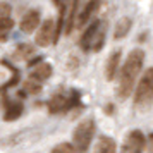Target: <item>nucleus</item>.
Returning a JSON list of instances; mask_svg holds the SVG:
<instances>
[{
    "label": "nucleus",
    "instance_id": "obj_1",
    "mask_svg": "<svg viewBox=\"0 0 153 153\" xmlns=\"http://www.w3.org/2000/svg\"><path fill=\"white\" fill-rule=\"evenodd\" d=\"M145 64V52L141 48H134L129 52V55L122 64V67L119 71V86H117V97L120 100L132 95V91L136 88V81L141 69Z\"/></svg>",
    "mask_w": 153,
    "mask_h": 153
},
{
    "label": "nucleus",
    "instance_id": "obj_2",
    "mask_svg": "<svg viewBox=\"0 0 153 153\" xmlns=\"http://www.w3.org/2000/svg\"><path fill=\"white\" fill-rule=\"evenodd\" d=\"M97 124L93 119H84L83 122H79L77 127L72 132V146L76 153H86L88 148L91 146V141L95 138Z\"/></svg>",
    "mask_w": 153,
    "mask_h": 153
},
{
    "label": "nucleus",
    "instance_id": "obj_3",
    "mask_svg": "<svg viewBox=\"0 0 153 153\" xmlns=\"http://www.w3.org/2000/svg\"><path fill=\"white\" fill-rule=\"evenodd\" d=\"M153 103V67L143 72L141 79L134 88V105L136 107H148Z\"/></svg>",
    "mask_w": 153,
    "mask_h": 153
},
{
    "label": "nucleus",
    "instance_id": "obj_4",
    "mask_svg": "<svg viewBox=\"0 0 153 153\" xmlns=\"http://www.w3.org/2000/svg\"><path fill=\"white\" fill-rule=\"evenodd\" d=\"M81 97L76 90H72L69 95H64V93H57L48 100V112L52 115H57V114H65V112L72 110L81 105Z\"/></svg>",
    "mask_w": 153,
    "mask_h": 153
},
{
    "label": "nucleus",
    "instance_id": "obj_5",
    "mask_svg": "<svg viewBox=\"0 0 153 153\" xmlns=\"http://www.w3.org/2000/svg\"><path fill=\"white\" fill-rule=\"evenodd\" d=\"M146 148V136L141 129H132L126 136L124 143L120 146V153H143Z\"/></svg>",
    "mask_w": 153,
    "mask_h": 153
},
{
    "label": "nucleus",
    "instance_id": "obj_6",
    "mask_svg": "<svg viewBox=\"0 0 153 153\" xmlns=\"http://www.w3.org/2000/svg\"><path fill=\"white\" fill-rule=\"evenodd\" d=\"M53 33H55V21L45 19L40 24V29L36 33V45L38 47H48L53 43Z\"/></svg>",
    "mask_w": 153,
    "mask_h": 153
},
{
    "label": "nucleus",
    "instance_id": "obj_7",
    "mask_svg": "<svg viewBox=\"0 0 153 153\" xmlns=\"http://www.w3.org/2000/svg\"><path fill=\"white\" fill-rule=\"evenodd\" d=\"M120 59H122V52L120 50H115V52H112L110 55H108L107 64H105V77H107V81H114L119 76Z\"/></svg>",
    "mask_w": 153,
    "mask_h": 153
},
{
    "label": "nucleus",
    "instance_id": "obj_8",
    "mask_svg": "<svg viewBox=\"0 0 153 153\" xmlns=\"http://www.w3.org/2000/svg\"><path fill=\"white\" fill-rule=\"evenodd\" d=\"M40 10H36V9H31V10H28L26 14L22 16L21 19V31L22 33H26V35H29V33H33V31H36V29L40 28Z\"/></svg>",
    "mask_w": 153,
    "mask_h": 153
},
{
    "label": "nucleus",
    "instance_id": "obj_9",
    "mask_svg": "<svg viewBox=\"0 0 153 153\" xmlns=\"http://www.w3.org/2000/svg\"><path fill=\"white\" fill-rule=\"evenodd\" d=\"M100 24H102V21L97 19V21H93L90 26L83 31L81 40H79V45H81V48H83L84 52H90L91 50V45H93V40H95V36H97V33H98Z\"/></svg>",
    "mask_w": 153,
    "mask_h": 153
},
{
    "label": "nucleus",
    "instance_id": "obj_10",
    "mask_svg": "<svg viewBox=\"0 0 153 153\" xmlns=\"http://www.w3.org/2000/svg\"><path fill=\"white\" fill-rule=\"evenodd\" d=\"M98 7H100V0H90V2L81 9V12H77L76 28H83L84 24L90 21V17L93 16V12H97Z\"/></svg>",
    "mask_w": 153,
    "mask_h": 153
},
{
    "label": "nucleus",
    "instance_id": "obj_11",
    "mask_svg": "<svg viewBox=\"0 0 153 153\" xmlns=\"http://www.w3.org/2000/svg\"><path fill=\"white\" fill-rule=\"evenodd\" d=\"M52 72H53L52 65H50L48 62H42V64H38L36 67H33V71L29 72V77L43 83V81H47V79L52 76Z\"/></svg>",
    "mask_w": 153,
    "mask_h": 153
},
{
    "label": "nucleus",
    "instance_id": "obj_12",
    "mask_svg": "<svg viewBox=\"0 0 153 153\" xmlns=\"http://www.w3.org/2000/svg\"><path fill=\"white\" fill-rule=\"evenodd\" d=\"M131 26H132V19L131 17H120L115 26H114V40H122L124 36H127V33L131 31Z\"/></svg>",
    "mask_w": 153,
    "mask_h": 153
},
{
    "label": "nucleus",
    "instance_id": "obj_13",
    "mask_svg": "<svg viewBox=\"0 0 153 153\" xmlns=\"http://www.w3.org/2000/svg\"><path fill=\"white\" fill-rule=\"evenodd\" d=\"M22 112H24V105H22V102H12V103H9L7 108H5L4 120H5V122L17 120V119L22 115Z\"/></svg>",
    "mask_w": 153,
    "mask_h": 153
},
{
    "label": "nucleus",
    "instance_id": "obj_14",
    "mask_svg": "<svg viewBox=\"0 0 153 153\" xmlns=\"http://www.w3.org/2000/svg\"><path fill=\"white\" fill-rule=\"evenodd\" d=\"M95 153H117V145L108 136H100L95 146Z\"/></svg>",
    "mask_w": 153,
    "mask_h": 153
},
{
    "label": "nucleus",
    "instance_id": "obj_15",
    "mask_svg": "<svg viewBox=\"0 0 153 153\" xmlns=\"http://www.w3.org/2000/svg\"><path fill=\"white\" fill-rule=\"evenodd\" d=\"M12 28H14V21L10 17H0V43H5L9 40Z\"/></svg>",
    "mask_w": 153,
    "mask_h": 153
},
{
    "label": "nucleus",
    "instance_id": "obj_16",
    "mask_svg": "<svg viewBox=\"0 0 153 153\" xmlns=\"http://www.w3.org/2000/svg\"><path fill=\"white\" fill-rule=\"evenodd\" d=\"M33 53H35V47L31 43H21V45H17V48L14 52V59H17V60H26Z\"/></svg>",
    "mask_w": 153,
    "mask_h": 153
},
{
    "label": "nucleus",
    "instance_id": "obj_17",
    "mask_svg": "<svg viewBox=\"0 0 153 153\" xmlns=\"http://www.w3.org/2000/svg\"><path fill=\"white\" fill-rule=\"evenodd\" d=\"M105 33H107V26H105V22L102 21L100 28H98L97 36H95V40H93V45H91V50H93V52H100V50L103 48V45H105Z\"/></svg>",
    "mask_w": 153,
    "mask_h": 153
},
{
    "label": "nucleus",
    "instance_id": "obj_18",
    "mask_svg": "<svg viewBox=\"0 0 153 153\" xmlns=\"http://www.w3.org/2000/svg\"><path fill=\"white\" fill-rule=\"evenodd\" d=\"M24 91H26L28 95H38V93L42 91V83H40V81H36V79H31V77H29L28 81L24 83Z\"/></svg>",
    "mask_w": 153,
    "mask_h": 153
},
{
    "label": "nucleus",
    "instance_id": "obj_19",
    "mask_svg": "<svg viewBox=\"0 0 153 153\" xmlns=\"http://www.w3.org/2000/svg\"><path fill=\"white\" fill-rule=\"evenodd\" d=\"M50 153H76V150H74L72 143H59L57 146L52 148Z\"/></svg>",
    "mask_w": 153,
    "mask_h": 153
},
{
    "label": "nucleus",
    "instance_id": "obj_20",
    "mask_svg": "<svg viewBox=\"0 0 153 153\" xmlns=\"http://www.w3.org/2000/svg\"><path fill=\"white\" fill-rule=\"evenodd\" d=\"M10 12H12V7L7 2H0V17H10Z\"/></svg>",
    "mask_w": 153,
    "mask_h": 153
},
{
    "label": "nucleus",
    "instance_id": "obj_21",
    "mask_svg": "<svg viewBox=\"0 0 153 153\" xmlns=\"http://www.w3.org/2000/svg\"><path fill=\"white\" fill-rule=\"evenodd\" d=\"M17 83H19V72L16 71V72H14V77H10V79H9V83L5 84L4 88H10V86H16Z\"/></svg>",
    "mask_w": 153,
    "mask_h": 153
},
{
    "label": "nucleus",
    "instance_id": "obj_22",
    "mask_svg": "<svg viewBox=\"0 0 153 153\" xmlns=\"http://www.w3.org/2000/svg\"><path fill=\"white\" fill-rule=\"evenodd\" d=\"M42 62H43V57H33L28 62V67H36L38 64H42Z\"/></svg>",
    "mask_w": 153,
    "mask_h": 153
},
{
    "label": "nucleus",
    "instance_id": "obj_23",
    "mask_svg": "<svg viewBox=\"0 0 153 153\" xmlns=\"http://www.w3.org/2000/svg\"><path fill=\"white\" fill-rule=\"evenodd\" d=\"M146 145H148L150 153H153V132H150V134L146 136Z\"/></svg>",
    "mask_w": 153,
    "mask_h": 153
},
{
    "label": "nucleus",
    "instance_id": "obj_24",
    "mask_svg": "<svg viewBox=\"0 0 153 153\" xmlns=\"http://www.w3.org/2000/svg\"><path fill=\"white\" fill-rule=\"evenodd\" d=\"M114 112H115V107H114V103H107V105H105V114H107V115H112Z\"/></svg>",
    "mask_w": 153,
    "mask_h": 153
}]
</instances>
